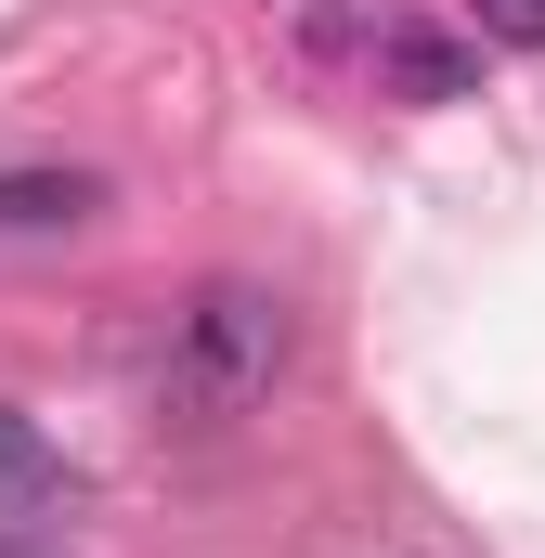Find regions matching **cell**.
I'll use <instances>...</instances> for the list:
<instances>
[{"label": "cell", "mask_w": 545, "mask_h": 558, "mask_svg": "<svg viewBox=\"0 0 545 558\" xmlns=\"http://www.w3.org/2000/svg\"><path fill=\"white\" fill-rule=\"evenodd\" d=\"M65 507H78V468L39 441V416H13V403H0V520H13V533H39V520H65Z\"/></svg>", "instance_id": "2"}, {"label": "cell", "mask_w": 545, "mask_h": 558, "mask_svg": "<svg viewBox=\"0 0 545 558\" xmlns=\"http://www.w3.org/2000/svg\"><path fill=\"white\" fill-rule=\"evenodd\" d=\"M105 208L92 169H0V234H78Z\"/></svg>", "instance_id": "3"}, {"label": "cell", "mask_w": 545, "mask_h": 558, "mask_svg": "<svg viewBox=\"0 0 545 558\" xmlns=\"http://www.w3.org/2000/svg\"><path fill=\"white\" fill-rule=\"evenodd\" d=\"M481 13V39H507V52H545V0H468Z\"/></svg>", "instance_id": "5"}, {"label": "cell", "mask_w": 545, "mask_h": 558, "mask_svg": "<svg viewBox=\"0 0 545 558\" xmlns=\"http://www.w3.org/2000/svg\"><path fill=\"white\" fill-rule=\"evenodd\" d=\"M286 351H299V325H286V299L247 274L195 286V312H182V338H169V416L195 428H234L247 403H272V377H286Z\"/></svg>", "instance_id": "1"}, {"label": "cell", "mask_w": 545, "mask_h": 558, "mask_svg": "<svg viewBox=\"0 0 545 558\" xmlns=\"http://www.w3.org/2000/svg\"><path fill=\"white\" fill-rule=\"evenodd\" d=\"M390 78L441 105V92H468V52H441V39H390Z\"/></svg>", "instance_id": "4"}]
</instances>
